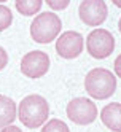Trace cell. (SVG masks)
Listing matches in <instances>:
<instances>
[{
	"label": "cell",
	"instance_id": "obj_1",
	"mask_svg": "<svg viewBox=\"0 0 121 132\" xmlns=\"http://www.w3.org/2000/svg\"><path fill=\"white\" fill-rule=\"evenodd\" d=\"M50 116V105L40 94H30L21 100L18 107V118L26 127L37 129Z\"/></svg>",
	"mask_w": 121,
	"mask_h": 132
},
{
	"label": "cell",
	"instance_id": "obj_2",
	"mask_svg": "<svg viewBox=\"0 0 121 132\" xmlns=\"http://www.w3.org/2000/svg\"><path fill=\"white\" fill-rule=\"evenodd\" d=\"M85 89L92 99H108L116 91V77L107 69H92L85 78Z\"/></svg>",
	"mask_w": 121,
	"mask_h": 132
},
{
	"label": "cell",
	"instance_id": "obj_3",
	"mask_svg": "<svg viewBox=\"0 0 121 132\" xmlns=\"http://www.w3.org/2000/svg\"><path fill=\"white\" fill-rule=\"evenodd\" d=\"M62 29V22L59 16L53 11H45L35 16V19L30 24V37L37 43H51L59 35Z\"/></svg>",
	"mask_w": 121,
	"mask_h": 132
},
{
	"label": "cell",
	"instance_id": "obj_4",
	"mask_svg": "<svg viewBox=\"0 0 121 132\" xmlns=\"http://www.w3.org/2000/svg\"><path fill=\"white\" fill-rule=\"evenodd\" d=\"M67 118L80 126H88L91 122H94V119L97 118V107L96 103L86 99V97H77L72 99L67 103Z\"/></svg>",
	"mask_w": 121,
	"mask_h": 132
},
{
	"label": "cell",
	"instance_id": "obj_5",
	"mask_svg": "<svg viewBox=\"0 0 121 132\" xmlns=\"http://www.w3.org/2000/svg\"><path fill=\"white\" fill-rule=\"evenodd\" d=\"M86 48L94 59H105L115 50V38L105 29H94L86 38Z\"/></svg>",
	"mask_w": 121,
	"mask_h": 132
},
{
	"label": "cell",
	"instance_id": "obj_6",
	"mask_svg": "<svg viewBox=\"0 0 121 132\" xmlns=\"http://www.w3.org/2000/svg\"><path fill=\"white\" fill-rule=\"evenodd\" d=\"M108 8L104 0H83L78 6V16L86 26H100L107 19Z\"/></svg>",
	"mask_w": 121,
	"mask_h": 132
},
{
	"label": "cell",
	"instance_id": "obj_7",
	"mask_svg": "<svg viewBox=\"0 0 121 132\" xmlns=\"http://www.w3.org/2000/svg\"><path fill=\"white\" fill-rule=\"evenodd\" d=\"M50 69V57L43 51H30L21 59V72L32 80L40 78Z\"/></svg>",
	"mask_w": 121,
	"mask_h": 132
},
{
	"label": "cell",
	"instance_id": "obj_8",
	"mask_svg": "<svg viewBox=\"0 0 121 132\" xmlns=\"http://www.w3.org/2000/svg\"><path fill=\"white\" fill-rule=\"evenodd\" d=\"M56 51L64 59H75L83 51V37L75 30L64 32L56 42Z\"/></svg>",
	"mask_w": 121,
	"mask_h": 132
},
{
	"label": "cell",
	"instance_id": "obj_9",
	"mask_svg": "<svg viewBox=\"0 0 121 132\" xmlns=\"http://www.w3.org/2000/svg\"><path fill=\"white\" fill-rule=\"evenodd\" d=\"M100 119L104 126L108 127L110 130L121 132V103L111 102L105 105L100 111Z\"/></svg>",
	"mask_w": 121,
	"mask_h": 132
},
{
	"label": "cell",
	"instance_id": "obj_10",
	"mask_svg": "<svg viewBox=\"0 0 121 132\" xmlns=\"http://www.w3.org/2000/svg\"><path fill=\"white\" fill-rule=\"evenodd\" d=\"M16 119V103L6 96H0V130L11 126Z\"/></svg>",
	"mask_w": 121,
	"mask_h": 132
},
{
	"label": "cell",
	"instance_id": "obj_11",
	"mask_svg": "<svg viewBox=\"0 0 121 132\" xmlns=\"http://www.w3.org/2000/svg\"><path fill=\"white\" fill-rule=\"evenodd\" d=\"M14 5H16V10L22 16H34L42 10L43 2L42 0H16Z\"/></svg>",
	"mask_w": 121,
	"mask_h": 132
},
{
	"label": "cell",
	"instance_id": "obj_12",
	"mask_svg": "<svg viewBox=\"0 0 121 132\" xmlns=\"http://www.w3.org/2000/svg\"><path fill=\"white\" fill-rule=\"evenodd\" d=\"M42 132H70L69 126L61 119H50L42 127Z\"/></svg>",
	"mask_w": 121,
	"mask_h": 132
},
{
	"label": "cell",
	"instance_id": "obj_13",
	"mask_svg": "<svg viewBox=\"0 0 121 132\" xmlns=\"http://www.w3.org/2000/svg\"><path fill=\"white\" fill-rule=\"evenodd\" d=\"M13 22V13L8 6L0 5V32L6 30Z\"/></svg>",
	"mask_w": 121,
	"mask_h": 132
},
{
	"label": "cell",
	"instance_id": "obj_14",
	"mask_svg": "<svg viewBox=\"0 0 121 132\" xmlns=\"http://www.w3.org/2000/svg\"><path fill=\"white\" fill-rule=\"evenodd\" d=\"M69 3H70V0H46V5H48L51 10H54V11L67 8Z\"/></svg>",
	"mask_w": 121,
	"mask_h": 132
},
{
	"label": "cell",
	"instance_id": "obj_15",
	"mask_svg": "<svg viewBox=\"0 0 121 132\" xmlns=\"http://www.w3.org/2000/svg\"><path fill=\"white\" fill-rule=\"evenodd\" d=\"M6 64H8V54L2 46H0V70H3L6 67Z\"/></svg>",
	"mask_w": 121,
	"mask_h": 132
},
{
	"label": "cell",
	"instance_id": "obj_16",
	"mask_svg": "<svg viewBox=\"0 0 121 132\" xmlns=\"http://www.w3.org/2000/svg\"><path fill=\"white\" fill-rule=\"evenodd\" d=\"M115 73H116L118 77L121 78V54H119L118 57L115 59Z\"/></svg>",
	"mask_w": 121,
	"mask_h": 132
},
{
	"label": "cell",
	"instance_id": "obj_17",
	"mask_svg": "<svg viewBox=\"0 0 121 132\" xmlns=\"http://www.w3.org/2000/svg\"><path fill=\"white\" fill-rule=\"evenodd\" d=\"M0 132H22L19 127H16V126H6V127H3Z\"/></svg>",
	"mask_w": 121,
	"mask_h": 132
},
{
	"label": "cell",
	"instance_id": "obj_18",
	"mask_svg": "<svg viewBox=\"0 0 121 132\" xmlns=\"http://www.w3.org/2000/svg\"><path fill=\"white\" fill-rule=\"evenodd\" d=\"M113 5L118 6V8H121V0H113Z\"/></svg>",
	"mask_w": 121,
	"mask_h": 132
},
{
	"label": "cell",
	"instance_id": "obj_19",
	"mask_svg": "<svg viewBox=\"0 0 121 132\" xmlns=\"http://www.w3.org/2000/svg\"><path fill=\"white\" fill-rule=\"evenodd\" d=\"M118 29H119V32H121V19H119V22H118Z\"/></svg>",
	"mask_w": 121,
	"mask_h": 132
}]
</instances>
